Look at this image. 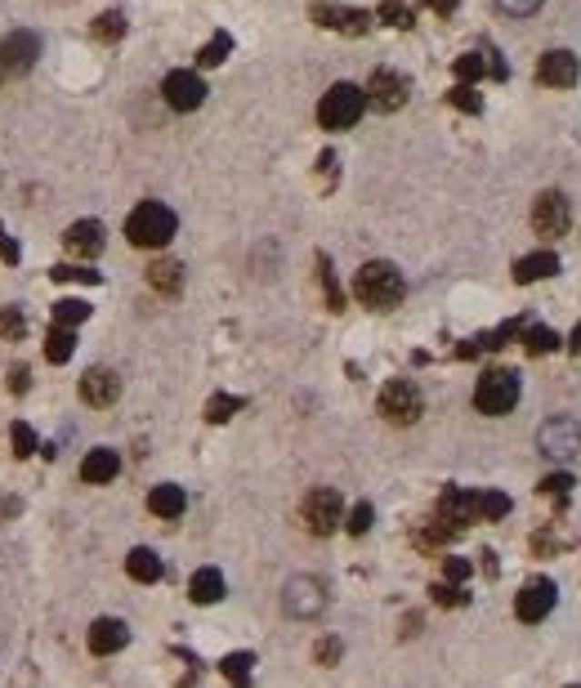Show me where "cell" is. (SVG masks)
Instances as JSON below:
<instances>
[{"label":"cell","instance_id":"obj_30","mask_svg":"<svg viewBox=\"0 0 581 688\" xmlns=\"http://www.w3.org/2000/svg\"><path fill=\"white\" fill-rule=\"evenodd\" d=\"M233 412H242V398H237V394H215L211 403H206V421H215V424H224Z\"/></svg>","mask_w":581,"mask_h":688},{"label":"cell","instance_id":"obj_29","mask_svg":"<svg viewBox=\"0 0 581 688\" xmlns=\"http://www.w3.org/2000/svg\"><path fill=\"white\" fill-rule=\"evenodd\" d=\"M90 318V304L85 300H58L54 304V322L58 326H76V322H85Z\"/></svg>","mask_w":581,"mask_h":688},{"label":"cell","instance_id":"obj_1","mask_svg":"<svg viewBox=\"0 0 581 688\" xmlns=\"http://www.w3.org/2000/svg\"><path fill=\"white\" fill-rule=\"evenodd\" d=\"M403 273L394 264H385V260H371V264H363L358 273H354V295L367 304V309H394L398 300H403Z\"/></svg>","mask_w":581,"mask_h":688},{"label":"cell","instance_id":"obj_31","mask_svg":"<svg viewBox=\"0 0 581 688\" xmlns=\"http://www.w3.org/2000/svg\"><path fill=\"white\" fill-rule=\"evenodd\" d=\"M510 514V496L506 492H483L478 496V519H506Z\"/></svg>","mask_w":581,"mask_h":688},{"label":"cell","instance_id":"obj_47","mask_svg":"<svg viewBox=\"0 0 581 688\" xmlns=\"http://www.w3.org/2000/svg\"><path fill=\"white\" fill-rule=\"evenodd\" d=\"M9 389H14V394H27V367L9 371Z\"/></svg>","mask_w":581,"mask_h":688},{"label":"cell","instance_id":"obj_49","mask_svg":"<svg viewBox=\"0 0 581 688\" xmlns=\"http://www.w3.org/2000/svg\"><path fill=\"white\" fill-rule=\"evenodd\" d=\"M0 260H9V264H14V260H18V246H9V242H5V237H0Z\"/></svg>","mask_w":581,"mask_h":688},{"label":"cell","instance_id":"obj_2","mask_svg":"<svg viewBox=\"0 0 581 688\" xmlns=\"http://www.w3.org/2000/svg\"><path fill=\"white\" fill-rule=\"evenodd\" d=\"M175 228H179V219H175L170 206H161V202H139V206L130 211V219H125V237H130L135 246H144V251L165 246V242L175 237Z\"/></svg>","mask_w":581,"mask_h":688},{"label":"cell","instance_id":"obj_12","mask_svg":"<svg viewBox=\"0 0 581 688\" xmlns=\"http://www.w3.org/2000/svg\"><path fill=\"white\" fill-rule=\"evenodd\" d=\"M41 58V36L36 32H9L0 45V67L5 72H27Z\"/></svg>","mask_w":581,"mask_h":688},{"label":"cell","instance_id":"obj_32","mask_svg":"<svg viewBox=\"0 0 581 688\" xmlns=\"http://www.w3.org/2000/svg\"><path fill=\"white\" fill-rule=\"evenodd\" d=\"M219 666H224V675H228V680L246 684V675H251V666H255V653H228Z\"/></svg>","mask_w":581,"mask_h":688},{"label":"cell","instance_id":"obj_9","mask_svg":"<svg viewBox=\"0 0 581 688\" xmlns=\"http://www.w3.org/2000/svg\"><path fill=\"white\" fill-rule=\"evenodd\" d=\"M161 95H165V104L175 112H193V107L206 104V81L197 72H170L161 81Z\"/></svg>","mask_w":581,"mask_h":688},{"label":"cell","instance_id":"obj_36","mask_svg":"<svg viewBox=\"0 0 581 688\" xmlns=\"http://www.w3.org/2000/svg\"><path fill=\"white\" fill-rule=\"evenodd\" d=\"M317 268H322V286H326V304H331V309H340V304H345V295H340V286H336V273H331V260H326V255H317Z\"/></svg>","mask_w":581,"mask_h":688},{"label":"cell","instance_id":"obj_48","mask_svg":"<svg viewBox=\"0 0 581 688\" xmlns=\"http://www.w3.org/2000/svg\"><path fill=\"white\" fill-rule=\"evenodd\" d=\"M18 510H23L18 496H5V501H0V514H18Z\"/></svg>","mask_w":581,"mask_h":688},{"label":"cell","instance_id":"obj_18","mask_svg":"<svg viewBox=\"0 0 581 688\" xmlns=\"http://www.w3.org/2000/svg\"><path fill=\"white\" fill-rule=\"evenodd\" d=\"M314 23L336 27V32H349V36H363V32L371 27V14H363V9H345V5H317Z\"/></svg>","mask_w":581,"mask_h":688},{"label":"cell","instance_id":"obj_35","mask_svg":"<svg viewBox=\"0 0 581 688\" xmlns=\"http://www.w3.org/2000/svg\"><path fill=\"white\" fill-rule=\"evenodd\" d=\"M483 72H492V63H483L478 54H461V58H456V76H461L466 85H470V81H478Z\"/></svg>","mask_w":581,"mask_h":688},{"label":"cell","instance_id":"obj_45","mask_svg":"<svg viewBox=\"0 0 581 688\" xmlns=\"http://www.w3.org/2000/svg\"><path fill=\"white\" fill-rule=\"evenodd\" d=\"M568 487H573V474H550L541 483V492H550V496H559V492H568Z\"/></svg>","mask_w":581,"mask_h":688},{"label":"cell","instance_id":"obj_52","mask_svg":"<svg viewBox=\"0 0 581 688\" xmlns=\"http://www.w3.org/2000/svg\"><path fill=\"white\" fill-rule=\"evenodd\" d=\"M0 76H5V67H0Z\"/></svg>","mask_w":581,"mask_h":688},{"label":"cell","instance_id":"obj_34","mask_svg":"<svg viewBox=\"0 0 581 688\" xmlns=\"http://www.w3.org/2000/svg\"><path fill=\"white\" fill-rule=\"evenodd\" d=\"M228 50H233V36H228V32H219V36H215V41H211V45H202V54H197V63H202V67H219V63L228 58Z\"/></svg>","mask_w":581,"mask_h":688},{"label":"cell","instance_id":"obj_11","mask_svg":"<svg viewBox=\"0 0 581 688\" xmlns=\"http://www.w3.org/2000/svg\"><path fill=\"white\" fill-rule=\"evenodd\" d=\"M555 599H559V590H555L550 577H532L519 590V599H515V613H519V622H546L550 608H555Z\"/></svg>","mask_w":581,"mask_h":688},{"label":"cell","instance_id":"obj_23","mask_svg":"<svg viewBox=\"0 0 581 688\" xmlns=\"http://www.w3.org/2000/svg\"><path fill=\"white\" fill-rule=\"evenodd\" d=\"M125 573H130L135 582L153 585V582H161V573H165V568H161V559L148 550V545H135V550H130V559H125Z\"/></svg>","mask_w":581,"mask_h":688},{"label":"cell","instance_id":"obj_44","mask_svg":"<svg viewBox=\"0 0 581 688\" xmlns=\"http://www.w3.org/2000/svg\"><path fill=\"white\" fill-rule=\"evenodd\" d=\"M443 573H447V582H466V577H470V563H466V559H447Z\"/></svg>","mask_w":581,"mask_h":688},{"label":"cell","instance_id":"obj_54","mask_svg":"<svg viewBox=\"0 0 581 688\" xmlns=\"http://www.w3.org/2000/svg\"><path fill=\"white\" fill-rule=\"evenodd\" d=\"M573 688H581V684H573Z\"/></svg>","mask_w":581,"mask_h":688},{"label":"cell","instance_id":"obj_46","mask_svg":"<svg viewBox=\"0 0 581 688\" xmlns=\"http://www.w3.org/2000/svg\"><path fill=\"white\" fill-rule=\"evenodd\" d=\"M434 599H438V603H447V608H452V603H466V594H461V590H452V585H434Z\"/></svg>","mask_w":581,"mask_h":688},{"label":"cell","instance_id":"obj_22","mask_svg":"<svg viewBox=\"0 0 581 688\" xmlns=\"http://www.w3.org/2000/svg\"><path fill=\"white\" fill-rule=\"evenodd\" d=\"M550 273H559V255L555 251H536V255H524L519 264H515V282H541V277H550Z\"/></svg>","mask_w":581,"mask_h":688},{"label":"cell","instance_id":"obj_40","mask_svg":"<svg viewBox=\"0 0 581 688\" xmlns=\"http://www.w3.org/2000/svg\"><path fill=\"white\" fill-rule=\"evenodd\" d=\"M380 18L389 23V27H412V14L398 5V0H389V5H380Z\"/></svg>","mask_w":581,"mask_h":688},{"label":"cell","instance_id":"obj_37","mask_svg":"<svg viewBox=\"0 0 581 688\" xmlns=\"http://www.w3.org/2000/svg\"><path fill=\"white\" fill-rule=\"evenodd\" d=\"M23 331H27V318H23L18 309H0V335H5V340H18Z\"/></svg>","mask_w":581,"mask_h":688},{"label":"cell","instance_id":"obj_5","mask_svg":"<svg viewBox=\"0 0 581 688\" xmlns=\"http://www.w3.org/2000/svg\"><path fill=\"white\" fill-rule=\"evenodd\" d=\"M282 608L296 622H314V617L326 613V585L317 582V577H291V582L282 585Z\"/></svg>","mask_w":581,"mask_h":688},{"label":"cell","instance_id":"obj_19","mask_svg":"<svg viewBox=\"0 0 581 688\" xmlns=\"http://www.w3.org/2000/svg\"><path fill=\"white\" fill-rule=\"evenodd\" d=\"M125 643H130V631H125V622H116V617H99V622L90 626V653H99V657L121 653Z\"/></svg>","mask_w":581,"mask_h":688},{"label":"cell","instance_id":"obj_27","mask_svg":"<svg viewBox=\"0 0 581 688\" xmlns=\"http://www.w3.org/2000/svg\"><path fill=\"white\" fill-rule=\"evenodd\" d=\"M555 344H559V335H555L550 326H528V331H524V349H528L532 358H541V354H550Z\"/></svg>","mask_w":581,"mask_h":688},{"label":"cell","instance_id":"obj_6","mask_svg":"<svg viewBox=\"0 0 581 688\" xmlns=\"http://www.w3.org/2000/svg\"><path fill=\"white\" fill-rule=\"evenodd\" d=\"M421 412H425V398L412 380H389L380 389V416L389 424H416Z\"/></svg>","mask_w":581,"mask_h":688},{"label":"cell","instance_id":"obj_8","mask_svg":"<svg viewBox=\"0 0 581 688\" xmlns=\"http://www.w3.org/2000/svg\"><path fill=\"white\" fill-rule=\"evenodd\" d=\"M340 519H345V501H340L336 487H314L305 496V523H309V532L331 536V532L340 528Z\"/></svg>","mask_w":581,"mask_h":688},{"label":"cell","instance_id":"obj_39","mask_svg":"<svg viewBox=\"0 0 581 688\" xmlns=\"http://www.w3.org/2000/svg\"><path fill=\"white\" fill-rule=\"evenodd\" d=\"M496 9H501V14H510V18H528V14L541 9V0H496Z\"/></svg>","mask_w":581,"mask_h":688},{"label":"cell","instance_id":"obj_7","mask_svg":"<svg viewBox=\"0 0 581 688\" xmlns=\"http://www.w3.org/2000/svg\"><path fill=\"white\" fill-rule=\"evenodd\" d=\"M536 447L541 456L550 461H573L581 452V424L573 416H550V421L536 429Z\"/></svg>","mask_w":581,"mask_h":688},{"label":"cell","instance_id":"obj_26","mask_svg":"<svg viewBox=\"0 0 581 688\" xmlns=\"http://www.w3.org/2000/svg\"><path fill=\"white\" fill-rule=\"evenodd\" d=\"M72 349H76L72 326H54L50 335H45V358H50L54 367H58V363H67V358H72Z\"/></svg>","mask_w":581,"mask_h":688},{"label":"cell","instance_id":"obj_41","mask_svg":"<svg viewBox=\"0 0 581 688\" xmlns=\"http://www.w3.org/2000/svg\"><path fill=\"white\" fill-rule=\"evenodd\" d=\"M371 519H376V510H371L367 501H363V505H354V514H349V532H354V536H363V532L371 528Z\"/></svg>","mask_w":581,"mask_h":688},{"label":"cell","instance_id":"obj_25","mask_svg":"<svg viewBox=\"0 0 581 688\" xmlns=\"http://www.w3.org/2000/svg\"><path fill=\"white\" fill-rule=\"evenodd\" d=\"M148 286L161 291V295H179V286H184V264H179V260H157V264L148 268Z\"/></svg>","mask_w":581,"mask_h":688},{"label":"cell","instance_id":"obj_16","mask_svg":"<svg viewBox=\"0 0 581 688\" xmlns=\"http://www.w3.org/2000/svg\"><path fill=\"white\" fill-rule=\"evenodd\" d=\"M536 81H541V85H555V90H568V85L577 81V58H573L568 50L541 54V63H536Z\"/></svg>","mask_w":581,"mask_h":688},{"label":"cell","instance_id":"obj_51","mask_svg":"<svg viewBox=\"0 0 581 688\" xmlns=\"http://www.w3.org/2000/svg\"><path fill=\"white\" fill-rule=\"evenodd\" d=\"M568 349H573V354H581V322H577V331L568 335Z\"/></svg>","mask_w":581,"mask_h":688},{"label":"cell","instance_id":"obj_38","mask_svg":"<svg viewBox=\"0 0 581 688\" xmlns=\"http://www.w3.org/2000/svg\"><path fill=\"white\" fill-rule=\"evenodd\" d=\"M54 282H99V273H90V268H72V264H58L50 268Z\"/></svg>","mask_w":581,"mask_h":688},{"label":"cell","instance_id":"obj_3","mask_svg":"<svg viewBox=\"0 0 581 688\" xmlns=\"http://www.w3.org/2000/svg\"><path fill=\"white\" fill-rule=\"evenodd\" d=\"M475 407L483 416H506L519 407V375L510 367H492L478 375L475 384Z\"/></svg>","mask_w":581,"mask_h":688},{"label":"cell","instance_id":"obj_28","mask_svg":"<svg viewBox=\"0 0 581 688\" xmlns=\"http://www.w3.org/2000/svg\"><path fill=\"white\" fill-rule=\"evenodd\" d=\"M121 36H125V18L116 9H107V14L95 18V41H121Z\"/></svg>","mask_w":581,"mask_h":688},{"label":"cell","instance_id":"obj_15","mask_svg":"<svg viewBox=\"0 0 581 688\" xmlns=\"http://www.w3.org/2000/svg\"><path fill=\"white\" fill-rule=\"evenodd\" d=\"M81 398H85L90 407H112V403L121 398V375L107 367H90L81 375Z\"/></svg>","mask_w":581,"mask_h":688},{"label":"cell","instance_id":"obj_10","mask_svg":"<svg viewBox=\"0 0 581 688\" xmlns=\"http://www.w3.org/2000/svg\"><path fill=\"white\" fill-rule=\"evenodd\" d=\"M568 224H573V214H568V197H564V193H541V197H536L532 228H536L541 237H564Z\"/></svg>","mask_w":581,"mask_h":688},{"label":"cell","instance_id":"obj_43","mask_svg":"<svg viewBox=\"0 0 581 688\" xmlns=\"http://www.w3.org/2000/svg\"><path fill=\"white\" fill-rule=\"evenodd\" d=\"M314 657L322 662V666H336V662H340V639H322Z\"/></svg>","mask_w":581,"mask_h":688},{"label":"cell","instance_id":"obj_42","mask_svg":"<svg viewBox=\"0 0 581 688\" xmlns=\"http://www.w3.org/2000/svg\"><path fill=\"white\" fill-rule=\"evenodd\" d=\"M452 104L461 107V112H478V107H483V104H478V95L470 90V85H456V90H452Z\"/></svg>","mask_w":581,"mask_h":688},{"label":"cell","instance_id":"obj_14","mask_svg":"<svg viewBox=\"0 0 581 688\" xmlns=\"http://www.w3.org/2000/svg\"><path fill=\"white\" fill-rule=\"evenodd\" d=\"M438 519H443L447 528H466V523H475L478 519V496L475 492H466V487H447V492L438 496Z\"/></svg>","mask_w":581,"mask_h":688},{"label":"cell","instance_id":"obj_4","mask_svg":"<svg viewBox=\"0 0 581 688\" xmlns=\"http://www.w3.org/2000/svg\"><path fill=\"white\" fill-rule=\"evenodd\" d=\"M363 112H367V90L340 81V85H331V90L322 95L317 121H322V130H349V125H358Z\"/></svg>","mask_w":581,"mask_h":688},{"label":"cell","instance_id":"obj_13","mask_svg":"<svg viewBox=\"0 0 581 688\" xmlns=\"http://www.w3.org/2000/svg\"><path fill=\"white\" fill-rule=\"evenodd\" d=\"M367 99L380 112H398V107L407 104V81L398 76V72H389V67H380V72H371L367 81Z\"/></svg>","mask_w":581,"mask_h":688},{"label":"cell","instance_id":"obj_17","mask_svg":"<svg viewBox=\"0 0 581 688\" xmlns=\"http://www.w3.org/2000/svg\"><path fill=\"white\" fill-rule=\"evenodd\" d=\"M63 246H67L72 255H81V260H95V255L104 251V224H99V219L72 224V228L63 233Z\"/></svg>","mask_w":581,"mask_h":688},{"label":"cell","instance_id":"obj_33","mask_svg":"<svg viewBox=\"0 0 581 688\" xmlns=\"http://www.w3.org/2000/svg\"><path fill=\"white\" fill-rule=\"evenodd\" d=\"M9 447H14V456L23 461V456H32L36 452V434H32V424H9Z\"/></svg>","mask_w":581,"mask_h":688},{"label":"cell","instance_id":"obj_21","mask_svg":"<svg viewBox=\"0 0 581 688\" xmlns=\"http://www.w3.org/2000/svg\"><path fill=\"white\" fill-rule=\"evenodd\" d=\"M184 505H188V496H184V487H175V483H161V487L148 492V510H153L157 519H179Z\"/></svg>","mask_w":581,"mask_h":688},{"label":"cell","instance_id":"obj_24","mask_svg":"<svg viewBox=\"0 0 581 688\" xmlns=\"http://www.w3.org/2000/svg\"><path fill=\"white\" fill-rule=\"evenodd\" d=\"M188 594H193V603H219V599H224V573H219V568H202V573H193Z\"/></svg>","mask_w":581,"mask_h":688},{"label":"cell","instance_id":"obj_53","mask_svg":"<svg viewBox=\"0 0 581 688\" xmlns=\"http://www.w3.org/2000/svg\"><path fill=\"white\" fill-rule=\"evenodd\" d=\"M184 688H193V684H184Z\"/></svg>","mask_w":581,"mask_h":688},{"label":"cell","instance_id":"obj_50","mask_svg":"<svg viewBox=\"0 0 581 688\" xmlns=\"http://www.w3.org/2000/svg\"><path fill=\"white\" fill-rule=\"evenodd\" d=\"M425 5L438 9V14H452V9H456V0H425Z\"/></svg>","mask_w":581,"mask_h":688},{"label":"cell","instance_id":"obj_20","mask_svg":"<svg viewBox=\"0 0 581 688\" xmlns=\"http://www.w3.org/2000/svg\"><path fill=\"white\" fill-rule=\"evenodd\" d=\"M116 474H121V456H116L112 447L85 452V461H81V478H85V483H112Z\"/></svg>","mask_w":581,"mask_h":688}]
</instances>
